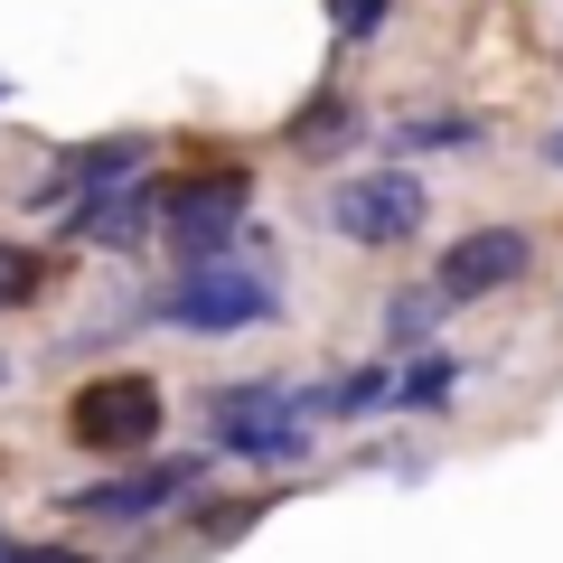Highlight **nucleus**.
Instances as JSON below:
<instances>
[{"label": "nucleus", "mask_w": 563, "mask_h": 563, "mask_svg": "<svg viewBox=\"0 0 563 563\" xmlns=\"http://www.w3.org/2000/svg\"><path fill=\"white\" fill-rule=\"evenodd\" d=\"M544 169H563V122H554V132H544Z\"/></svg>", "instance_id": "16"}, {"label": "nucleus", "mask_w": 563, "mask_h": 563, "mask_svg": "<svg viewBox=\"0 0 563 563\" xmlns=\"http://www.w3.org/2000/svg\"><path fill=\"white\" fill-rule=\"evenodd\" d=\"M451 385H461V366H451V357L404 366V376H395V413H442V404H451Z\"/></svg>", "instance_id": "9"}, {"label": "nucleus", "mask_w": 563, "mask_h": 563, "mask_svg": "<svg viewBox=\"0 0 563 563\" xmlns=\"http://www.w3.org/2000/svg\"><path fill=\"white\" fill-rule=\"evenodd\" d=\"M0 103H10V76H0Z\"/></svg>", "instance_id": "17"}, {"label": "nucleus", "mask_w": 563, "mask_h": 563, "mask_svg": "<svg viewBox=\"0 0 563 563\" xmlns=\"http://www.w3.org/2000/svg\"><path fill=\"white\" fill-rule=\"evenodd\" d=\"M207 451L254 461V470L301 461V451H310L301 395H291V385H217V395H207Z\"/></svg>", "instance_id": "2"}, {"label": "nucleus", "mask_w": 563, "mask_h": 563, "mask_svg": "<svg viewBox=\"0 0 563 563\" xmlns=\"http://www.w3.org/2000/svg\"><path fill=\"white\" fill-rule=\"evenodd\" d=\"M188 479H207V461H151V470H132V479H103V488H76V498H66V517L141 526V517H161V507H179V498H188Z\"/></svg>", "instance_id": "7"}, {"label": "nucleus", "mask_w": 563, "mask_h": 563, "mask_svg": "<svg viewBox=\"0 0 563 563\" xmlns=\"http://www.w3.org/2000/svg\"><path fill=\"white\" fill-rule=\"evenodd\" d=\"M161 413H169V404H161V385L122 366V376L76 385V404H66V432H76L85 451H141L151 432H161Z\"/></svg>", "instance_id": "5"}, {"label": "nucleus", "mask_w": 563, "mask_h": 563, "mask_svg": "<svg viewBox=\"0 0 563 563\" xmlns=\"http://www.w3.org/2000/svg\"><path fill=\"white\" fill-rule=\"evenodd\" d=\"M10 563H95V554H66V544H10Z\"/></svg>", "instance_id": "15"}, {"label": "nucleus", "mask_w": 563, "mask_h": 563, "mask_svg": "<svg viewBox=\"0 0 563 563\" xmlns=\"http://www.w3.org/2000/svg\"><path fill=\"white\" fill-rule=\"evenodd\" d=\"M161 225V179H113L95 198H76V235L103 254H141V235Z\"/></svg>", "instance_id": "8"}, {"label": "nucleus", "mask_w": 563, "mask_h": 563, "mask_svg": "<svg viewBox=\"0 0 563 563\" xmlns=\"http://www.w3.org/2000/svg\"><path fill=\"white\" fill-rule=\"evenodd\" d=\"M442 291H395L385 301V329H395V347H432V329H442Z\"/></svg>", "instance_id": "10"}, {"label": "nucleus", "mask_w": 563, "mask_h": 563, "mask_svg": "<svg viewBox=\"0 0 563 563\" xmlns=\"http://www.w3.org/2000/svg\"><path fill=\"white\" fill-rule=\"evenodd\" d=\"M273 310H282L273 273H254V263L225 254V263H188L161 301H151V320L179 329V339H244V329H263Z\"/></svg>", "instance_id": "1"}, {"label": "nucleus", "mask_w": 563, "mask_h": 563, "mask_svg": "<svg viewBox=\"0 0 563 563\" xmlns=\"http://www.w3.org/2000/svg\"><path fill=\"white\" fill-rule=\"evenodd\" d=\"M0 563H10V536H0Z\"/></svg>", "instance_id": "18"}, {"label": "nucleus", "mask_w": 563, "mask_h": 563, "mask_svg": "<svg viewBox=\"0 0 563 563\" xmlns=\"http://www.w3.org/2000/svg\"><path fill=\"white\" fill-rule=\"evenodd\" d=\"M38 282H47V263L29 254V244H0V310H20V301H38Z\"/></svg>", "instance_id": "12"}, {"label": "nucleus", "mask_w": 563, "mask_h": 563, "mask_svg": "<svg viewBox=\"0 0 563 563\" xmlns=\"http://www.w3.org/2000/svg\"><path fill=\"white\" fill-rule=\"evenodd\" d=\"M347 132H357V103H347V95H320L301 122H291V141H301V151H329V141H347Z\"/></svg>", "instance_id": "11"}, {"label": "nucleus", "mask_w": 563, "mask_h": 563, "mask_svg": "<svg viewBox=\"0 0 563 563\" xmlns=\"http://www.w3.org/2000/svg\"><path fill=\"white\" fill-rule=\"evenodd\" d=\"M526 263H536L526 225H470V235L432 263V291H442V301H488V291H507Z\"/></svg>", "instance_id": "6"}, {"label": "nucleus", "mask_w": 563, "mask_h": 563, "mask_svg": "<svg viewBox=\"0 0 563 563\" xmlns=\"http://www.w3.org/2000/svg\"><path fill=\"white\" fill-rule=\"evenodd\" d=\"M461 141H479V122H461V113H422V122H404V151H461Z\"/></svg>", "instance_id": "13"}, {"label": "nucleus", "mask_w": 563, "mask_h": 563, "mask_svg": "<svg viewBox=\"0 0 563 563\" xmlns=\"http://www.w3.org/2000/svg\"><path fill=\"white\" fill-rule=\"evenodd\" d=\"M244 207H254V179H244V169H207V179L161 188V235H169V254H179V263H225Z\"/></svg>", "instance_id": "4"}, {"label": "nucleus", "mask_w": 563, "mask_h": 563, "mask_svg": "<svg viewBox=\"0 0 563 563\" xmlns=\"http://www.w3.org/2000/svg\"><path fill=\"white\" fill-rule=\"evenodd\" d=\"M329 225L347 244H413L432 225V179L422 169H357L329 188Z\"/></svg>", "instance_id": "3"}, {"label": "nucleus", "mask_w": 563, "mask_h": 563, "mask_svg": "<svg viewBox=\"0 0 563 563\" xmlns=\"http://www.w3.org/2000/svg\"><path fill=\"white\" fill-rule=\"evenodd\" d=\"M385 10H395V0H329L339 38H376V29H385Z\"/></svg>", "instance_id": "14"}, {"label": "nucleus", "mask_w": 563, "mask_h": 563, "mask_svg": "<svg viewBox=\"0 0 563 563\" xmlns=\"http://www.w3.org/2000/svg\"><path fill=\"white\" fill-rule=\"evenodd\" d=\"M0 385H10V366H0Z\"/></svg>", "instance_id": "19"}]
</instances>
